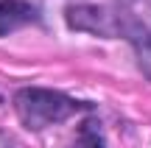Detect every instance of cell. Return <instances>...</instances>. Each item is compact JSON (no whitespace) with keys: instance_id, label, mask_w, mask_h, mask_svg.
I'll return each mask as SVG.
<instances>
[{"instance_id":"8","label":"cell","mask_w":151,"mask_h":148,"mask_svg":"<svg viewBox=\"0 0 151 148\" xmlns=\"http://www.w3.org/2000/svg\"><path fill=\"white\" fill-rule=\"evenodd\" d=\"M0 101H3V98H0Z\"/></svg>"},{"instance_id":"2","label":"cell","mask_w":151,"mask_h":148,"mask_svg":"<svg viewBox=\"0 0 151 148\" xmlns=\"http://www.w3.org/2000/svg\"><path fill=\"white\" fill-rule=\"evenodd\" d=\"M65 22L73 31H81V34L120 36V39H129V42L143 31V22L134 17L132 9L101 6V3H73V6H67Z\"/></svg>"},{"instance_id":"3","label":"cell","mask_w":151,"mask_h":148,"mask_svg":"<svg viewBox=\"0 0 151 148\" xmlns=\"http://www.w3.org/2000/svg\"><path fill=\"white\" fill-rule=\"evenodd\" d=\"M39 20V11L28 0H0V36L14 34Z\"/></svg>"},{"instance_id":"6","label":"cell","mask_w":151,"mask_h":148,"mask_svg":"<svg viewBox=\"0 0 151 148\" xmlns=\"http://www.w3.org/2000/svg\"><path fill=\"white\" fill-rule=\"evenodd\" d=\"M132 11L143 22V28L151 34V0H132Z\"/></svg>"},{"instance_id":"4","label":"cell","mask_w":151,"mask_h":148,"mask_svg":"<svg viewBox=\"0 0 151 148\" xmlns=\"http://www.w3.org/2000/svg\"><path fill=\"white\" fill-rule=\"evenodd\" d=\"M73 148H106L101 123H98V120H84L81 129H78V137H76Z\"/></svg>"},{"instance_id":"7","label":"cell","mask_w":151,"mask_h":148,"mask_svg":"<svg viewBox=\"0 0 151 148\" xmlns=\"http://www.w3.org/2000/svg\"><path fill=\"white\" fill-rule=\"evenodd\" d=\"M0 148H11V140H9V134L0 129Z\"/></svg>"},{"instance_id":"5","label":"cell","mask_w":151,"mask_h":148,"mask_svg":"<svg viewBox=\"0 0 151 148\" xmlns=\"http://www.w3.org/2000/svg\"><path fill=\"white\" fill-rule=\"evenodd\" d=\"M132 48H134V56H137V67L140 73L151 81V34L143 28L134 39H132Z\"/></svg>"},{"instance_id":"1","label":"cell","mask_w":151,"mask_h":148,"mask_svg":"<svg viewBox=\"0 0 151 148\" xmlns=\"http://www.w3.org/2000/svg\"><path fill=\"white\" fill-rule=\"evenodd\" d=\"M84 109L81 101L50 87H20L14 92V112L28 132H45Z\"/></svg>"}]
</instances>
